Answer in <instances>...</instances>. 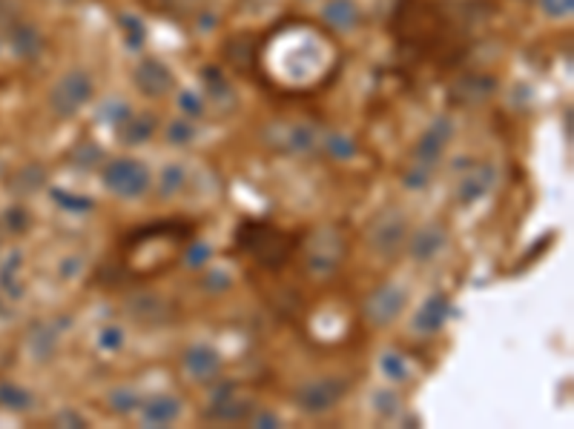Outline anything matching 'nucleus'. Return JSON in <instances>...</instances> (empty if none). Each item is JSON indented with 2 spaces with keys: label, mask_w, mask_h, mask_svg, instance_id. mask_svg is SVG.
<instances>
[{
  "label": "nucleus",
  "mask_w": 574,
  "mask_h": 429,
  "mask_svg": "<svg viewBox=\"0 0 574 429\" xmlns=\"http://www.w3.org/2000/svg\"><path fill=\"white\" fill-rule=\"evenodd\" d=\"M296 238L287 235L285 229H278L270 221H242L236 229V247L244 255H250L259 266L278 269L293 255V243Z\"/></svg>",
  "instance_id": "obj_1"
},
{
  "label": "nucleus",
  "mask_w": 574,
  "mask_h": 429,
  "mask_svg": "<svg viewBox=\"0 0 574 429\" xmlns=\"http://www.w3.org/2000/svg\"><path fill=\"white\" fill-rule=\"evenodd\" d=\"M101 183L109 195L121 200H138L152 189V172L138 157H112L101 166Z\"/></svg>",
  "instance_id": "obj_2"
},
{
  "label": "nucleus",
  "mask_w": 574,
  "mask_h": 429,
  "mask_svg": "<svg viewBox=\"0 0 574 429\" xmlns=\"http://www.w3.org/2000/svg\"><path fill=\"white\" fill-rule=\"evenodd\" d=\"M95 97V80L90 78V72L83 69H69L66 75L55 80L49 92V109L58 118H75V114L90 106Z\"/></svg>",
  "instance_id": "obj_3"
},
{
  "label": "nucleus",
  "mask_w": 574,
  "mask_h": 429,
  "mask_svg": "<svg viewBox=\"0 0 574 429\" xmlns=\"http://www.w3.org/2000/svg\"><path fill=\"white\" fill-rule=\"evenodd\" d=\"M347 390H351V381L347 378H339V375L313 378L299 386L296 395H293V404L299 407V412L319 418V415H328L330 409L339 407Z\"/></svg>",
  "instance_id": "obj_4"
},
{
  "label": "nucleus",
  "mask_w": 574,
  "mask_h": 429,
  "mask_svg": "<svg viewBox=\"0 0 574 429\" xmlns=\"http://www.w3.org/2000/svg\"><path fill=\"white\" fill-rule=\"evenodd\" d=\"M405 307H408V290H405L402 283H382L365 298L362 315H365V321L371 326L385 329L399 318Z\"/></svg>",
  "instance_id": "obj_5"
},
{
  "label": "nucleus",
  "mask_w": 574,
  "mask_h": 429,
  "mask_svg": "<svg viewBox=\"0 0 574 429\" xmlns=\"http://www.w3.org/2000/svg\"><path fill=\"white\" fill-rule=\"evenodd\" d=\"M405 240H408V218L399 209H388L371 223L368 247L380 257H394L402 252Z\"/></svg>",
  "instance_id": "obj_6"
},
{
  "label": "nucleus",
  "mask_w": 574,
  "mask_h": 429,
  "mask_svg": "<svg viewBox=\"0 0 574 429\" xmlns=\"http://www.w3.org/2000/svg\"><path fill=\"white\" fill-rule=\"evenodd\" d=\"M454 140V118H448V114H440V118H433L425 132L419 135L416 147H414V164L425 166V169H437L445 157V149L451 147Z\"/></svg>",
  "instance_id": "obj_7"
},
{
  "label": "nucleus",
  "mask_w": 574,
  "mask_h": 429,
  "mask_svg": "<svg viewBox=\"0 0 574 429\" xmlns=\"http://www.w3.org/2000/svg\"><path fill=\"white\" fill-rule=\"evenodd\" d=\"M253 400H247L242 395H236L233 383H224L221 390H216V395L210 398V404L204 409V418L213 424H242L253 415Z\"/></svg>",
  "instance_id": "obj_8"
},
{
  "label": "nucleus",
  "mask_w": 574,
  "mask_h": 429,
  "mask_svg": "<svg viewBox=\"0 0 574 429\" xmlns=\"http://www.w3.org/2000/svg\"><path fill=\"white\" fill-rule=\"evenodd\" d=\"M133 83L144 97L156 100V97H167L176 89V75L158 57H144V61H138V66L133 69Z\"/></svg>",
  "instance_id": "obj_9"
},
{
  "label": "nucleus",
  "mask_w": 574,
  "mask_h": 429,
  "mask_svg": "<svg viewBox=\"0 0 574 429\" xmlns=\"http://www.w3.org/2000/svg\"><path fill=\"white\" fill-rule=\"evenodd\" d=\"M181 364H184V372L199 383H213L221 375V352L210 343H193V347L181 355Z\"/></svg>",
  "instance_id": "obj_10"
},
{
  "label": "nucleus",
  "mask_w": 574,
  "mask_h": 429,
  "mask_svg": "<svg viewBox=\"0 0 574 429\" xmlns=\"http://www.w3.org/2000/svg\"><path fill=\"white\" fill-rule=\"evenodd\" d=\"M405 247H408V255L416 264H431L437 261L448 247V229L440 223H425L405 240Z\"/></svg>",
  "instance_id": "obj_11"
},
{
  "label": "nucleus",
  "mask_w": 574,
  "mask_h": 429,
  "mask_svg": "<svg viewBox=\"0 0 574 429\" xmlns=\"http://www.w3.org/2000/svg\"><path fill=\"white\" fill-rule=\"evenodd\" d=\"M451 318V300L442 292H433L423 300V307L414 312V321H411V329L416 335H437L440 329L448 324Z\"/></svg>",
  "instance_id": "obj_12"
},
{
  "label": "nucleus",
  "mask_w": 574,
  "mask_h": 429,
  "mask_svg": "<svg viewBox=\"0 0 574 429\" xmlns=\"http://www.w3.org/2000/svg\"><path fill=\"white\" fill-rule=\"evenodd\" d=\"M184 407H181V400L176 395H167V392H158V395H150L141 400V407H138V415H141V426H152V429H164V426H173Z\"/></svg>",
  "instance_id": "obj_13"
},
{
  "label": "nucleus",
  "mask_w": 574,
  "mask_h": 429,
  "mask_svg": "<svg viewBox=\"0 0 574 429\" xmlns=\"http://www.w3.org/2000/svg\"><path fill=\"white\" fill-rule=\"evenodd\" d=\"M497 181V169L492 164H471L463 178H459V186H457V198L463 206H471L483 200L488 192H492V186Z\"/></svg>",
  "instance_id": "obj_14"
},
{
  "label": "nucleus",
  "mask_w": 574,
  "mask_h": 429,
  "mask_svg": "<svg viewBox=\"0 0 574 429\" xmlns=\"http://www.w3.org/2000/svg\"><path fill=\"white\" fill-rule=\"evenodd\" d=\"M497 92V78L492 75H468L463 80L454 83L451 89V100L459 106H474V104H483Z\"/></svg>",
  "instance_id": "obj_15"
},
{
  "label": "nucleus",
  "mask_w": 574,
  "mask_h": 429,
  "mask_svg": "<svg viewBox=\"0 0 574 429\" xmlns=\"http://www.w3.org/2000/svg\"><path fill=\"white\" fill-rule=\"evenodd\" d=\"M321 21H325L333 32H354L362 26V6L356 0H328L321 6Z\"/></svg>",
  "instance_id": "obj_16"
},
{
  "label": "nucleus",
  "mask_w": 574,
  "mask_h": 429,
  "mask_svg": "<svg viewBox=\"0 0 574 429\" xmlns=\"http://www.w3.org/2000/svg\"><path fill=\"white\" fill-rule=\"evenodd\" d=\"M156 129H158L156 114H150V112L135 114L133 112L127 121L116 126V138H118V143H124V147H141V143H147L152 135H156Z\"/></svg>",
  "instance_id": "obj_17"
},
{
  "label": "nucleus",
  "mask_w": 574,
  "mask_h": 429,
  "mask_svg": "<svg viewBox=\"0 0 574 429\" xmlns=\"http://www.w3.org/2000/svg\"><path fill=\"white\" fill-rule=\"evenodd\" d=\"M9 46L18 57H23V61H32V57L44 52V35H40L32 23L18 21L9 26Z\"/></svg>",
  "instance_id": "obj_18"
},
{
  "label": "nucleus",
  "mask_w": 574,
  "mask_h": 429,
  "mask_svg": "<svg viewBox=\"0 0 574 429\" xmlns=\"http://www.w3.org/2000/svg\"><path fill=\"white\" fill-rule=\"evenodd\" d=\"M0 407L9 412H30L35 407V395L21 383L4 381L0 383Z\"/></svg>",
  "instance_id": "obj_19"
},
{
  "label": "nucleus",
  "mask_w": 574,
  "mask_h": 429,
  "mask_svg": "<svg viewBox=\"0 0 574 429\" xmlns=\"http://www.w3.org/2000/svg\"><path fill=\"white\" fill-rule=\"evenodd\" d=\"M201 80H204V89L210 92V97L218 100V104H233V100H236L233 86H230L227 78L221 75L218 66H207V69L201 72Z\"/></svg>",
  "instance_id": "obj_20"
},
{
  "label": "nucleus",
  "mask_w": 574,
  "mask_h": 429,
  "mask_svg": "<svg viewBox=\"0 0 574 429\" xmlns=\"http://www.w3.org/2000/svg\"><path fill=\"white\" fill-rule=\"evenodd\" d=\"M107 407L116 415H133L141 407V395H138L133 386H116V390H109L107 395Z\"/></svg>",
  "instance_id": "obj_21"
},
{
  "label": "nucleus",
  "mask_w": 574,
  "mask_h": 429,
  "mask_svg": "<svg viewBox=\"0 0 574 429\" xmlns=\"http://www.w3.org/2000/svg\"><path fill=\"white\" fill-rule=\"evenodd\" d=\"M184 181H187V169L184 166H181V164H167L161 169V175H158V198L167 200V198L178 195L181 189H184Z\"/></svg>",
  "instance_id": "obj_22"
},
{
  "label": "nucleus",
  "mask_w": 574,
  "mask_h": 429,
  "mask_svg": "<svg viewBox=\"0 0 574 429\" xmlns=\"http://www.w3.org/2000/svg\"><path fill=\"white\" fill-rule=\"evenodd\" d=\"M380 372H382V378L390 381V383H402V381H408V375H411L405 355L394 352V349H385L380 355Z\"/></svg>",
  "instance_id": "obj_23"
},
{
  "label": "nucleus",
  "mask_w": 574,
  "mask_h": 429,
  "mask_svg": "<svg viewBox=\"0 0 574 429\" xmlns=\"http://www.w3.org/2000/svg\"><path fill=\"white\" fill-rule=\"evenodd\" d=\"M118 23H121V29H124V43L133 49V52H138L144 46V40H147V26H144V21L138 18V14H130V12H124L121 18H118Z\"/></svg>",
  "instance_id": "obj_24"
},
{
  "label": "nucleus",
  "mask_w": 574,
  "mask_h": 429,
  "mask_svg": "<svg viewBox=\"0 0 574 429\" xmlns=\"http://www.w3.org/2000/svg\"><path fill=\"white\" fill-rule=\"evenodd\" d=\"M285 149L290 155H307L316 149V129L311 126H290V132L285 138Z\"/></svg>",
  "instance_id": "obj_25"
},
{
  "label": "nucleus",
  "mask_w": 574,
  "mask_h": 429,
  "mask_svg": "<svg viewBox=\"0 0 574 429\" xmlns=\"http://www.w3.org/2000/svg\"><path fill=\"white\" fill-rule=\"evenodd\" d=\"M58 329L52 326H38L32 332V355H38V361H49L58 349Z\"/></svg>",
  "instance_id": "obj_26"
},
{
  "label": "nucleus",
  "mask_w": 574,
  "mask_h": 429,
  "mask_svg": "<svg viewBox=\"0 0 574 429\" xmlns=\"http://www.w3.org/2000/svg\"><path fill=\"white\" fill-rule=\"evenodd\" d=\"M325 152L328 157H333V161H351V157H356V140L351 135H345V132H330L325 138Z\"/></svg>",
  "instance_id": "obj_27"
},
{
  "label": "nucleus",
  "mask_w": 574,
  "mask_h": 429,
  "mask_svg": "<svg viewBox=\"0 0 574 429\" xmlns=\"http://www.w3.org/2000/svg\"><path fill=\"white\" fill-rule=\"evenodd\" d=\"M52 200H55V204H58L61 209L73 212V214H87V212H92V209H95L92 198H87V195H75V192H66V189H52Z\"/></svg>",
  "instance_id": "obj_28"
},
{
  "label": "nucleus",
  "mask_w": 574,
  "mask_h": 429,
  "mask_svg": "<svg viewBox=\"0 0 574 429\" xmlns=\"http://www.w3.org/2000/svg\"><path fill=\"white\" fill-rule=\"evenodd\" d=\"M195 135H199V129H195V123L190 118H178L173 123H167V143H173V147H187V143L195 140Z\"/></svg>",
  "instance_id": "obj_29"
},
{
  "label": "nucleus",
  "mask_w": 574,
  "mask_h": 429,
  "mask_svg": "<svg viewBox=\"0 0 574 429\" xmlns=\"http://www.w3.org/2000/svg\"><path fill=\"white\" fill-rule=\"evenodd\" d=\"M130 114H133V109H130L127 100L112 97V100H107V104H101V109H98V121H104L109 126H118V123L127 121Z\"/></svg>",
  "instance_id": "obj_30"
},
{
  "label": "nucleus",
  "mask_w": 574,
  "mask_h": 429,
  "mask_svg": "<svg viewBox=\"0 0 574 429\" xmlns=\"http://www.w3.org/2000/svg\"><path fill=\"white\" fill-rule=\"evenodd\" d=\"M402 409V398L394 390H376L373 392V412L382 415V418H394Z\"/></svg>",
  "instance_id": "obj_31"
},
{
  "label": "nucleus",
  "mask_w": 574,
  "mask_h": 429,
  "mask_svg": "<svg viewBox=\"0 0 574 429\" xmlns=\"http://www.w3.org/2000/svg\"><path fill=\"white\" fill-rule=\"evenodd\" d=\"M431 178H433V169L411 164L408 169L402 172V186H405V189H411V192H419V189H425V186L431 183Z\"/></svg>",
  "instance_id": "obj_32"
},
{
  "label": "nucleus",
  "mask_w": 574,
  "mask_h": 429,
  "mask_svg": "<svg viewBox=\"0 0 574 429\" xmlns=\"http://www.w3.org/2000/svg\"><path fill=\"white\" fill-rule=\"evenodd\" d=\"M124 343H127V332H124V329L116 326V324H109V326L101 329V332H98V347H101L104 352H118Z\"/></svg>",
  "instance_id": "obj_33"
},
{
  "label": "nucleus",
  "mask_w": 574,
  "mask_h": 429,
  "mask_svg": "<svg viewBox=\"0 0 574 429\" xmlns=\"http://www.w3.org/2000/svg\"><path fill=\"white\" fill-rule=\"evenodd\" d=\"M178 109H181L184 118H204V112H207L204 97L195 95V92H181L178 95Z\"/></svg>",
  "instance_id": "obj_34"
},
{
  "label": "nucleus",
  "mask_w": 574,
  "mask_h": 429,
  "mask_svg": "<svg viewBox=\"0 0 574 429\" xmlns=\"http://www.w3.org/2000/svg\"><path fill=\"white\" fill-rule=\"evenodd\" d=\"M210 255H213V249H210L204 240H193V243H190V247H187L184 264H187L190 269H201V266H207V261H210Z\"/></svg>",
  "instance_id": "obj_35"
},
{
  "label": "nucleus",
  "mask_w": 574,
  "mask_h": 429,
  "mask_svg": "<svg viewBox=\"0 0 574 429\" xmlns=\"http://www.w3.org/2000/svg\"><path fill=\"white\" fill-rule=\"evenodd\" d=\"M537 6L545 18L560 21V18H569V14L574 12V0H537Z\"/></svg>",
  "instance_id": "obj_36"
},
{
  "label": "nucleus",
  "mask_w": 574,
  "mask_h": 429,
  "mask_svg": "<svg viewBox=\"0 0 574 429\" xmlns=\"http://www.w3.org/2000/svg\"><path fill=\"white\" fill-rule=\"evenodd\" d=\"M247 424L250 426H259V429H276V426H282V418H278V415L270 412V409H261V412L253 409V415L247 418Z\"/></svg>",
  "instance_id": "obj_37"
},
{
  "label": "nucleus",
  "mask_w": 574,
  "mask_h": 429,
  "mask_svg": "<svg viewBox=\"0 0 574 429\" xmlns=\"http://www.w3.org/2000/svg\"><path fill=\"white\" fill-rule=\"evenodd\" d=\"M6 226L15 229V232H23V229H30V212L21 209V206H12L6 212Z\"/></svg>",
  "instance_id": "obj_38"
},
{
  "label": "nucleus",
  "mask_w": 574,
  "mask_h": 429,
  "mask_svg": "<svg viewBox=\"0 0 574 429\" xmlns=\"http://www.w3.org/2000/svg\"><path fill=\"white\" fill-rule=\"evenodd\" d=\"M204 0H161L164 12H195Z\"/></svg>",
  "instance_id": "obj_39"
},
{
  "label": "nucleus",
  "mask_w": 574,
  "mask_h": 429,
  "mask_svg": "<svg viewBox=\"0 0 574 429\" xmlns=\"http://www.w3.org/2000/svg\"><path fill=\"white\" fill-rule=\"evenodd\" d=\"M55 421L66 424V426H87V418H81V415H75V412H64V415H58Z\"/></svg>",
  "instance_id": "obj_40"
},
{
  "label": "nucleus",
  "mask_w": 574,
  "mask_h": 429,
  "mask_svg": "<svg viewBox=\"0 0 574 429\" xmlns=\"http://www.w3.org/2000/svg\"><path fill=\"white\" fill-rule=\"evenodd\" d=\"M204 286H221V290H227V286H230V278L224 275V272H218V269H216V272H210V278H207V283H204Z\"/></svg>",
  "instance_id": "obj_41"
}]
</instances>
